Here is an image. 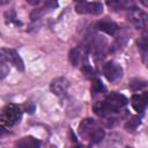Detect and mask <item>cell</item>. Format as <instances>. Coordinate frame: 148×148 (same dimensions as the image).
Segmentation results:
<instances>
[{"mask_svg": "<svg viewBox=\"0 0 148 148\" xmlns=\"http://www.w3.org/2000/svg\"><path fill=\"white\" fill-rule=\"evenodd\" d=\"M69 61L73 66H83L88 64L87 61V50L84 47H74L69 52Z\"/></svg>", "mask_w": 148, "mask_h": 148, "instance_id": "9c48e42d", "label": "cell"}, {"mask_svg": "<svg viewBox=\"0 0 148 148\" xmlns=\"http://www.w3.org/2000/svg\"><path fill=\"white\" fill-rule=\"evenodd\" d=\"M147 14L138 8H132L127 13V20L128 22L138 30H142L147 27Z\"/></svg>", "mask_w": 148, "mask_h": 148, "instance_id": "277c9868", "label": "cell"}, {"mask_svg": "<svg viewBox=\"0 0 148 148\" xmlns=\"http://www.w3.org/2000/svg\"><path fill=\"white\" fill-rule=\"evenodd\" d=\"M141 1V3L145 6V7H147L148 6V0H140Z\"/></svg>", "mask_w": 148, "mask_h": 148, "instance_id": "484cf974", "label": "cell"}, {"mask_svg": "<svg viewBox=\"0 0 148 148\" xmlns=\"http://www.w3.org/2000/svg\"><path fill=\"white\" fill-rule=\"evenodd\" d=\"M74 1H76V2H83L84 0H74Z\"/></svg>", "mask_w": 148, "mask_h": 148, "instance_id": "4316f807", "label": "cell"}, {"mask_svg": "<svg viewBox=\"0 0 148 148\" xmlns=\"http://www.w3.org/2000/svg\"><path fill=\"white\" fill-rule=\"evenodd\" d=\"M8 73H9V67H8L7 62L0 58V80L5 79L8 75Z\"/></svg>", "mask_w": 148, "mask_h": 148, "instance_id": "ffe728a7", "label": "cell"}, {"mask_svg": "<svg viewBox=\"0 0 148 148\" xmlns=\"http://www.w3.org/2000/svg\"><path fill=\"white\" fill-rule=\"evenodd\" d=\"M76 12L80 14H90V15H99L103 13V5L99 2H77Z\"/></svg>", "mask_w": 148, "mask_h": 148, "instance_id": "ba28073f", "label": "cell"}, {"mask_svg": "<svg viewBox=\"0 0 148 148\" xmlns=\"http://www.w3.org/2000/svg\"><path fill=\"white\" fill-rule=\"evenodd\" d=\"M79 133L82 138L90 141L91 143H97L104 138V130L92 119L87 118L82 120L79 125Z\"/></svg>", "mask_w": 148, "mask_h": 148, "instance_id": "7a4b0ae2", "label": "cell"}, {"mask_svg": "<svg viewBox=\"0 0 148 148\" xmlns=\"http://www.w3.org/2000/svg\"><path fill=\"white\" fill-rule=\"evenodd\" d=\"M46 8L45 7H42V8H38V9H35L31 14H30V18L32 20V21H36V20H39L45 13H46Z\"/></svg>", "mask_w": 148, "mask_h": 148, "instance_id": "d6986e66", "label": "cell"}, {"mask_svg": "<svg viewBox=\"0 0 148 148\" xmlns=\"http://www.w3.org/2000/svg\"><path fill=\"white\" fill-rule=\"evenodd\" d=\"M146 86H147L146 81H143V80H139V79H136V80H133V81L130 83V87H131V89H132V90H134V91H136V90H140V89L145 88Z\"/></svg>", "mask_w": 148, "mask_h": 148, "instance_id": "e0dca14e", "label": "cell"}, {"mask_svg": "<svg viewBox=\"0 0 148 148\" xmlns=\"http://www.w3.org/2000/svg\"><path fill=\"white\" fill-rule=\"evenodd\" d=\"M105 92V87L103 86L102 81L97 77L94 79L92 81V86H91V95H99V94H104Z\"/></svg>", "mask_w": 148, "mask_h": 148, "instance_id": "9a60e30c", "label": "cell"}, {"mask_svg": "<svg viewBox=\"0 0 148 148\" xmlns=\"http://www.w3.org/2000/svg\"><path fill=\"white\" fill-rule=\"evenodd\" d=\"M3 134H6V130H5V127H3V126H1V125H0V136H2Z\"/></svg>", "mask_w": 148, "mask_h": 148, "instance_id": "cb8c5ba5", "label": "cell"}, {"mask_svg": "<svg viewBox=\"0 0 148 148\" xmlns=\"http://www.w3.org/2000/svg\"><path fill=\"white\" fill-rule=\"evenodd\" d=\"M5 22L7 23V24H10V23H13V22H16V14H15V12L14 10H8V12H6L5 13ZM17 23V22H16Z\"/></svg>", "mask_w": 148, "mask_h": 148, "instance_id": "44dd1931", "label": "cell"}, {"mask_svg": "<svg viewBox=\"0 0 148 148\" xmlns=\"http://www.w3.org/2000/svg\"><path fill=\"white\" fill-rule=\"evenodd\" d=\"M141 124V119L140 117H132L131 119L127 120V123L125 124V128L127 131H134L138 128V126Z\"/></svg>", "mask_w": 148, "mask_h": 148, "instance_id": "2e32d148", "label": "cell"}, {"mask_svg": "<svg viewBox=\"0 0 148 148\" xmlns=\"http://www.w3.org/2000/svg\"><path fill=\"white\" fill-rule=\"evenodd\" d=\"M22 118V110L16 104H7L0 110V124L6 127H12L20 123Z\"/></svg>", "mask_w": 148, "mask_h": 148, "instance_id": "3957f363", "label": "cell"}, {"mask_svg": "<svg viewBox=\"0 0 148 148\" xmlns=\"http://www.w3.org/2000/svg\"><path fill=\"white\" fill-rule=\"evenodd\" d=\"M68 87H69V82L67 79L62 77V76H59V77H56L52 80L51 84H50V89L51 91L57 95V96H64L67 90H68Z\"/></svg>", "mask_w": 148, "mask_h": 148, "instance_id": "30bf717a", "label": "cell"}, {"mask_svg": "<svg viewBox=\"0 0 148 148\" xmlns=\"http://www.w3.org/2000/svg\"><path fill=\"white\" fill-rule=\"evenodd\" d=\"M16 146H20V147H39L40 141L35 139L34 136H24L16 142Z\"/></svg>", "mask_w": 148, "mask_h": 148, "instance_id": "5bb4252c", "label": "cell"}, {"mask_svg": "<svg viewBox=\"0 0 148 148\" xmlns=\"http://www.w3.org/2000/svg\"><path fill=\"white\" fill-rule=\"evenodd\" d=\"M96 29L112 36V35H114V34L117 32L118 27H117L116 23L110 22V21H99V22L96 24Z\"/></svg>", "mask_w": 148, "mask_h": 148, "instance_id": "4fadbf2b", "label": "cell"}, {"mask_svg": "<svg viewBox=\"0 0 148 148\" xmlns=\"http://www.w3.org/2000/svg\"><path fill=\"white\" fill-rule=\"evenodd\" d=\"M82 73L84 74V76H87L88 79H95V71L91 68V66L89 64H86L81 67Z\"/></svg>", "mask_w": 148, "mask_h": 148, "instance_id": "ac0fdd59", "label": "cell"}, {"mask_svg": "<svg viewBox=\"0 0 148 148\" xmlns=\"http://www.w3.org/2000/svg\"><path fill=\"white\" fill-rule=\"evenodd\" d=\"M9 1H10V0H0V5H2V6H3V5H7Z\"/></svg>", "mask_w": 148, "mask_h": 148, "instance_id": "d4e9b609", "label": "cell"}, {"mask_svg": "<svg viewBox=\"0 0 148 148\" xmlns=\"http://www.w3.org/2000/svg\"><path fill=\"white\" fill-rule=\"evenodd\" d=\"M0 58L2 60H5L6 62L12 64L18 71H23L24 69L23 60H22V58L20 57V54L14 49H7V47L0 49Z\"/></svg>", "mask_w": 148, "mask_h": 148, "instance_id": "5b68a950", "label": "cell"}, {"mask_svg": "<svg viewBox=\"0 0 148 148\" xmlns=\"http://www.w3.org/2000/svg\"><path fill=\"white\" fill-rule=\"evenodd\" d=\"M147 102H148V94L143 92V94H134L131 98V104L133 106V109L139 112L142 113L146 110L147 106Z\"/></svg>", "mask_w": 148, "mask_h": 148, "instance_id": "8fae6325", "label": "cell"}, {"mask_svg": "<svg viewBox=\"0 0 148 148\" xmlns=\"http://www.w3.org/2000/svg\"><path fill=\"white\" fill-rule=\"evenodd\" d=\"M128 103V99L118 92H110L105 96L103 101L96 102L92 106L94 112L103 118H109L114 114H117L126 104Z\"/></svg>", "mask_w": 148, "mask_h": 148, "instance_id": "6da1fadb", "label": "cell"}, {"mask_svg": "<svg viewBox=\"0 0 148 148\" xmlns=\"http://www.w3.org/2000/svg\"><path fill=\"white\" fill-rule=\"evenodd\" d=\"M89 50L90 52L97 58V59H103L105 57L106 53V47H108V43L106 39L101 37V36H92V38L89 42Z\"/></svg>", "mask_w": 148, "mask_h": 148, "instance_id": "8992f818", "label": "cell"}, {"mask_svg": "<svg viewBox=\"0 0 148 148\" xmlns=\"http://www.w3.org/2000/svg\"><path fill=\"white\" fill-rule=\"evenodd\" d=\"M138 45L139 47L142 50L143 52V56H146V52H147V46H148V43H147V35H143L139 40H138Z\"/></svg>", "mask_w": 148, "mask_h": 148, "instance_id": "7402d4cb", "label": "cell"}, {"mask_svg": "<svg viewBox=\"0 0 148 148\" xmlns=\"http://www.w3.org/2000/svg\"><path fill=\"white\" fill-rule=\"evenodd\" d=\"M27 2H28V3H30V5L36 6V5H38V3L40 2V0H27Z\"/></svg>", "mask_w": 148, "mask_h": 148, "instance_id": "603a6c76", "label": "cell"}, {"mask_svg": "<svg viewBox=\"0 0 148 148\" xmlns=\"http://www.w3.org/2000/svg\"><path fill=\"white\" fill-rule=\"evenodd\" d=\"M106 5L112 10H130L135 7L134 0H108Z\"/></svg>", "mask_w": 148, "mask_h": 148, "instance_id": "7c38bea8", "label": "cell"}, {"mask_svg": "<svg viewBox=\"0 0 148 148\" xmlns=\"http://www.w3.org/2000/svg\"><path fill=\"white\" fill-rule=\"evenodd\" d=\"M103 74L108 81L114 82L123 76V68L114 61H108L103 66Z\"/></svg>", "mask_w": 148, "mask_h": 148, "instance_id": "52a82bcc", "label": "cell"}]
</instances>
